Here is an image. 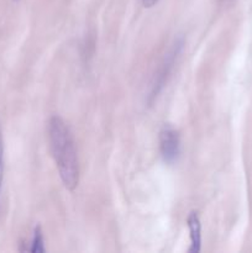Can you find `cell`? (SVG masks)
Listing matches in <instances>:
<instances>
[{
	"label": "cell",
	"mask_w": 252,
	"mask_h": 253,
	"mask_svg": "<svg viewBox=\"0 0 252 253\" xmlns=\"http://www.w3.org/2000/svg\"><path fill=\"white\" fill-rule=\"evenodd\" d=\"M47 133L52 157L62 183L68 190H74L79 183V161L73 135L58 115L52 116L48 120Z\"/></svg>",
	"instance_id": "6da1fadb"
},
{
	"label": "cell",
	"mask_w": 252,
	"mask_h": 253,
	"mask_svg": "<svg viewBox=\"0 0 252 253\" xmlns=\"http://www.w3.org/2000/svg\"><path fill=\"white\" fill-rule=\"evenodd\" d=\"M183 46H184V40H183V37H178L177 40H174L172 46L169 47L168 52L165 54L162 61H161L157 72H156L155 77H153L152 83H151L150 93H148L147 96V103L150 105L156 100L158 94L162 91L163 86L167 83L168 77H169L170 72H172L173 66H174L175 61H177L180 51L183 49Z\"/></svg>",
	"instance_id": "7a4b0ae2"
},
{
	"label": "cell",
	"mask_w": 252,
	"mask_h": 253,
	"mask_svg": "<svg viewBox=\"0 0 252 253\" xmlns=\"http://www.w3.org/2000/svg\"><path fill=\"white\" fill-rule=\"evenodd\" d=\"M160 152L166 163H173L180 155V136L179 132L167 124L160 131Z\"/></svg>",
	"instance_id": "3957f363"
},
{
	"label": "cell",
	"mask_w": 252,
	"mask_h": 253,
	"mask_svg": "<svg viewBox=\"0 0 252 253\" xmlns=\"http://www.w3.org/2000/svg\"><path fill=\"white\" fill-rule=\"evenodd\" d=\"M188 229H189L190 247L188 251L192 253H198L202 250V224H200L198 211H190L187 219Z\"/></svg>",
	"instance_id": "277c9868"
},
{
	"label": "cell",
	"mask_w": 252,
	"mask_h": 253,
	"mask_svg": "<svg viewBox=\"0 0 252 253\" xmlns=\"http://www.w3.org/2000/svg\"><path fill=\"white\" fill-rule=\"evenodd\" d=\"M27 244H29V246L25 247L24 251H29V252H32V253H43V252H46V247H44L43 234H42V231H41V227H40V226L35 227L31 240H30Z\"/></svg>",
	"instance_id": "5b68a950"
},
{
	"label": "cell",
	"mask_w": 252,
	"mask_h": 253,
	"mask_svg": "<svg viewBox=\"0 0 252 253\" xmlns=\"http://www.w3.org/2000/svg\"><path fill=\"white\" fill-rule=\"evenodd\" d=\"M2 178H4V142H2V135L0 130V190H1Z\"/></svg>",
	"instance_id": "8992f818"
},
{
	"label": "cell",
	"mask_w": 252,
	"mask_h": 253,
	"mask_svg": "<svg viewBox=\"0 0 252 253\" xmlns=\"http://www.w3.org/2000/svg\"><path fill=\"white\" fill-rule=\"evenodd\" d=\"M141 1H142L143 7H146V9H151V7L155 6L160 0H141Z\"/></svg>",
	"instance_id": "52a82bcc"
}]
</instances>
